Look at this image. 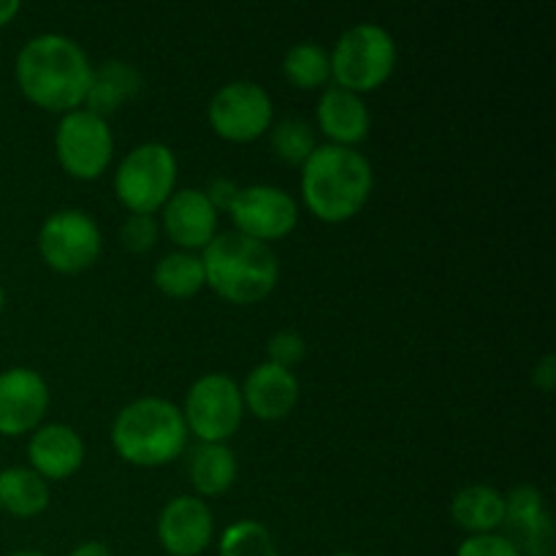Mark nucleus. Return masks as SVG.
<instances>
[{
	"instance_id": "nucleus-1",
	"label": "nucleus",
	"mask_w": 556,
	"mask_h": 556,
	"mask_svg": "<svg viewBox=\"0 0 556 556\" xmlns=\"http://www.w3.org/2000/svg\"><path fill=\"white\" fill-rule=\"evenodd\" d=\"M14 76L27 101L47 112L68 114L85 103L92 65L74 38L41 33L20 49Z\"/></svg>"
},
{
	"instance_id": "nucleus-2",
	"label": "nucleus",
	"mask_w": 556,
	"mask_h": 556,
	"mask_svg": "<svg viewBox=\"0 0 556 556\" xmlns=\"http://www.w3.org/2000/svg\"><path fill=\"white\" fill-rule=\"evenodd\" d=\"M372 188V163L353 147L324 144L302 166L304 204L324 223L356 217L367 206Z\"/></svg>"
},
{
	"instance_id": "nucleus-3",
	"label": "nucleus",
	"mask_w": 556,
	"mask_h": 556,
	"mask_svg": "<svg viewBox=\"0 0 556 556\" xmlns=\"http://www.w3.org/2000/svg\"><path fill=\"white\" fill-rule=\"evenodd\" d=\"M204 280L228 304H258L275 291L280 264L269 244L237 231L217 233L201 255Z\"/></svg>"
},
{
	"instance_id": "nucleus-4",
	"label": "nucleus",
	"mask_w": 556,
	"mask_h": 556,
	"mask_svg": "<svg viewBox=\"0 0 556 556\" xmlns=\"http://www.w3.org/2000/svg\"><path fill=\"white\" fill-rule=\"evenodd\" d=\"M112 445L134 467H163L179 459L188 445L182 410L161 396H141L117 413Z\"/></svg>"
},
{
	"instance_id": "nucleus-5",
	"label": "nucleus",
	"mask_w": 556,
	"mask_h": 556,
	"mask_svg": "<svg viewBox=\"0 0 556 556\" xmlns=\"http://www.w3.org/2000/svg\"><path fill=\"white\" fill-rule=\"evenodd\" d=\"M334 87L356 96L372 92L389 81L396 65V43L389 30L375 22H362L340 36L329 52Z\"/></svg>"
},
{
	"instance_id": "nucleus-6",
	"label": "nucleus",
	"mask_w": 556,
	"mask_h": 556,
	"mask_svg": "<svg viewBox=\"0 0 556 556\" xmlns=\"http://www.w3.org/2000/svg\"><path fill=\"white\" fill-rule=\"evenodd\" d=\"M177 185V157L161 141L134 147L114 172V193L130 215H155Z\"/></svg>"
},
{
	"instance_id": "nucleus-7",
	"label": "nucleus",
	"mask_w": 556,
	"mask_h": 556,
	"mask_svg": "<svg viewBox=\"0 0 556 556\" xmlns=\"http://www.w3.org/2000/svg\"><path fill=\"white\" fill-rule=\"evenodd\" d=\"M242 416V391L233 378L223 372L199 378L185 396V427L201 443H226L231 434H237Z\"/></svg>"
},
{
	"instance_id": "nucleus-8",
	"label": "nucleus",
	"mask_w": 556,
	"mask_h": 556,
	"mask_svg": "<svg viewBox=\"0 0 556 556\" xmlns=\"http://www.w3.org/2000/svg\"><path fill=\"white\" fill-rule=\"evenodd\" d=\"M101 228L87 212L60 210L38 231V253L58 275H79L101 255Z\"/></svg>"
},
{
	"instance_id": "nucleus-9",
	"label": "nucleus",
	"mask_w": 556,
	"mask_h": 556,
	"mask_svg": "<svg viewBox=\"0 0 556 556\" xmlns=\"http://www.w3.org/2000/svg\"><path fill=\"white\" fill-rule=\"evenodd\" d=\"M54 152H58V161L65 174L81 179V182H90V179L101 177L112 163V128L98 114L76 109L60 119L58 134H54Z\"/></svg>"
},
{
	"instance_id": "nucleus-10",
	"label": "nucleus",
	"mask_w": 556,
	"mask_h": 556,
	"mask_svg": "<svg viewBox=\"0 0 556 556\" xmlns=\"http://www.w3.org/2000/svg\"><path fill=\"white\" fill-rule=\"evenodd\" d=\"M210 125L220 139L233 144H248L269 134L275 106L269 92L255 81H231L223 85L210 101Z\"/></svg>"
},
{
	"instance_id": "nucleus-11",
	"label": "nucleus",
	"mask_w": 556,
	"mask_h": 556,
	"mask_svg": "<svg viewBox=\"0 0 556 556\" xmlns=\"http://www.w3.org/2000/svg\"><path fill=\"white\" fill-rule=\"evenodd\" d=\"M228 212H231L237 233L264 244L286 239L299 223V206L293 195L282 188H275V185L239 188Z\"/></svg>"
},
{
	"instance_id": "nucleus-12",
	"label": "nucleus",
	"mask_w": 556,
	"mask_h": 556,
	"mask_svg": "<svg viewBox=\"0 0 556 556\" xmlns=\"http://www.w3.org/2000/svg\"><path fill=\"white\" fill-rule=\"evenodd\" d=\"M49 410V386L36 369L11 367L0 372V434L20 438L36 432Z\"/></svg>"
},
{
	"instance_id": "nucleus-13",
	"label": "nucleus",
	"mask_w": 556,
	"mask_h": 556,
	"mask_svg": "<svg viewBox=\"0 0 556 556\" xmlns=\"http://www.w3.org/2000/svg\"><path fill=\"white\" fill-rule=\"evenodd\" d=\"M510 543L521 556H554V525L541 489L521 483L505 494V519Z\"/></svg>"
},
{
	"instance_id": "nucleus-14",
	"label": "nucleus",
	"mask_w": 556,
	"mask_h": 556,
	"mask_svg": "<svg viewBox=\"0 0 556 556\" xmlns=\"http://www.w3.org/2000/svg\"><path fill=\"white\" fill-rule=\"evenodd\" d=\"M215 532V516L201 497H174L157 516V541L172 556H199Z\"/></svg>"
},
{
	"instance_id": "nucleus-15",
	"label": "nucleus",
	"mask_w": 556,
	"mask_h": 556,
	"mask_svg": "<svg viewBox=\"0 0 556 556\" xmlns=\"http://www.w3.org/2000/svg\"><path fill=\"white\" fill-rule=\"evenodd\" d=\"M163 231L185 253L206 248L217 237V212L204 190L185 188L163 204Z\"/></svg>"
},
{
	"instance_id": "nucleus-16",
	"label": "nucleus",
	"mask_w": 556,
	"mask_h": 556,
	"mask_svg": "<svg viewBox=\"0 0 556 556\" xmlns=\"http://www.w3.org/2000/svg\"><path fill=\"white\" fill-rule=\"evenodd\" d=\"M27 459H30V470L38 472L43 481L47 478L65 481L85 465V443L68 424H47L30 434Z\"/></svg>"
},
{
	"instance_id": "nucleus-17",
	"label": "nucleus",
	"mask_w": 556,
	"mask_h": 556,
	"mask_svg": "<svg viewBox=\"0 0 556 556\" xmlns=\"http://www.w3.org/2000/svg\"><path fill=\"white\" fill-rule=\"evenodd\" d=\"M242 402L261 421H282L299 402V380L293 369L264 362L244 378Z\"/></svg>"
},
{
	"instance_id": "nucleus-18",
	"label": "nucleus",
	"mask_w": 556,
	"mask_h": 556,
	"mask_svg": "<svg viewBox=\"0 0 556 556\" xmlns=\"http://www.w3.org/2000/svg\"><path fill=\"white\" fill-rule=\"evenodd\" d=\"M318 128L331 144L353 147L364 141L372 128V117L362 96L342 87H326L318 101Z\"/></svg>"
},
{
	"instance_id": "nucleus-19",
	"label": "nucleus",
	"mask_w": 556,
	"mask_h": 556,
	"mask_svg": "<svg viewBox=\"0 0 556 556\" xmlns=\"http://www.w3.org/2000/svg\"><path fill=\"white\" fill-rule=\"evenodd\" d=\"M141 74L136 65L123 60H106L101 68H92L90 90H87L85 109L106 119V114L117 112L123 103L139 96Z\"/></svg>"
},
{
	"instance_id": "nucleus-20",
	"label": "nucleus",
	"mask_w": 556,
	"mask_h": 556,
	"mask_svg": "<svg viewBox=\"0 0 556 556\" xmlns=\"http://www.w3.org/2000/svg\"><path fill=\"white\" fill-rule=\"evenodd\" d=\"M451 519L470 535H489L500 530L505 519V494L486 483H472L459 489L451 500Z\"/></svg>"
},
{
	"instance_id": "nucleus-21",
	"label": "nucleus",
	"mask_w": 556,
	"mask_h": 556,
	"mask_svg": "<svg viewBox=\"0 0 556 556\" xmlns=\"http://www.w3.org/2000/svg\"><path fill=\"white\" fill-rule=\"evenodd\" d=\"M188 472L199 497H217L237 481V456L226 443H199L190 451Z\"/></svg>"
},
{
	"instance_id": "nucleus-22",
	"label": "nucleus",
	"mask_w": 556,
	"mask_h": 556,
	"mask_svg": "<svg viewBox=\"0 0 556 556\" xmlns=\"http://www.w3.org/2000/svg\"><path fill=\"white\" fill-rule=\"evenodd\" d=\"M49 505V486L30 467L0 470V510L16 519H33Z\"/></svg>"
},
{
	"instance_id": "nucleus-23",
	"label": "nucleus",
	"mask_w": 556,
	"mask_h": 556,
	"mask_svg": "<svg viewBox=\"0 0 556 556\" xmlns=\"http://www.w3.org/2000/svg\"><path fill=\"white\" fill-rule=\"evenodd\" d=\"M152 280H155L157 291L168 299L195 296V293L206 286L201 255L185 253V250L163 255V258L155 264Z\"/></svg>"
},
{
	"instance_id": "nucleus-24",
	"label": "nucleus",
	"mask_w": 556,
	"mask_h": 556,
	"mask_svg": "<svg viewBox=\"0 0 556 556\" xmlns=\"http://www.w3.org/2000/svg\"><path fill=\"white\" fill-rule=\"evenodd\" d=\"M282 74L299 90H318L331 81L329 52L320 43L302 41L291 47L282 60Z\"/></svg>"
},
{
	"instance_id": "nucleus-25",
	"label": "nucleus",
	"mask_w": 556,
	"mask_h": 556,
	"mask_svg": "<svg viewBox=\"0 0 556 556\" xmlns=\"http://www.w3.org/2000/svg\"><path fill=\"white\" fill-rule=\"evenodd\" d=\"M269 141L275 155L288 166H304L307 157L318 150L313 125L302 117L280 119L275 128H269Z\"/></svg>"
},
{
	"instance_id": "nucleus-26",
	"label": "nucleus",
	"mask_w": 556,
	"mask_h": 556,
	"mask_svg": "<svg viewBox=\"0 0 556 556\" xmlns=\"http://www.w3.org/2000/svg\"><path fill=\"white\" fill-rule=\"evenodd\" d=\"M220 556H277L275 538L261 521L242 519L223 532Z\"/></svg>"
},
{
	"instance_id": "nucleus-27",
	"label": "nucleus",
	"mask_w": 556,
	"mask_h": 556,
	"mask_svg": "<svg viewBox=\"0 0 556 556\" xmlns=\"http://www.w3.org/2000/svg\"><path fill=\"white\" fill-rule=\"evenodd\" d=\"M161 237V223L155 215H130L119 228V242L130 250V253H150Z\"/></svg>"
},
{
	"instance_id": "nucleus-28",
	"label": "nucleus",
	"mask_w": 556,
	"mask_h": 556,
	"mask_svg": "<svg viewBox=\"0 0 556 556\" xmlns=\"http://www.w3.org/2000/svg\"><path fill=\"white\" fill-rule=\"evenodd\" d=\"M304 353H307V342H304V337L296 334V331H277V334H271L269 340H266V356H269V362L277 364V367H296L304 358Z\"/></svg>"
},
{
	"instance_id": "nucleus-29",
	"label": "nucleus",
	"mask_w": 556,
	"mask_h": 556,
	"mask_svg": "<svg viewBox=\"0 0 556 556\" xmlns=\"http://www.w3.org/2000/svg\"><path fill=\"white\" fill-rule=\"evenodd\" d=\"M456 556H521L519 548L505 535L489 532V535H470L459 546Z\"/></svg>"
},
{
	"instance_id": "nucleus-30",
	"label": "nucleus",
	"mask_w": 556,
	"mask_h": 556,
	"mask_svg": "<svg viewBox=\"0 0 556 556\" xmlns=\"http://www.w3.org/2000/svg\"><path fill=\"white\" fill-rule=\"evenodd\" d=\"M204 193H206V199H210V204L215 206V212H228L231 210L233 199H237L239 185L228 177H217V179H212L210 188H206Z\"/></svg>"
},
{
	"instance_id": "nucleus-31",
	"label": "nucleus",
	"mask_w": 556,
	"mask_h": 556,
	"mask_svg": "<svg viewBox=\"0 0 556 556\" xmlns=\"http://www.w3.org/2000/svg\"><path fill=\"white\" fill-rule=\"evenodd\" d=\"M532 383H535V389L543 391V394H552V391H554V383H556V358L552 356V353L541 358V364H538L535 372H532Z\"/></svg>"
},
{
	"instance_id": "nucleus-32",
	"label": "nucleus",
	"mask_w": 556,
	"mask_h": 556,
	"mask_svg": "<svg viewBox=\"0 0 556 556\" xmlns=\"http://www.w3.org/2000/svg\"><path fill=\"white\" fill-rule=\"evenodd\" d=\"M68 556H114V554L109 552V546H106V543L87 541V543H81V546H76L74 552H71Z\"/></svg>"
},
{
	"instance_id": "nucleus-33",
	"label": "nucleus",
	"mask_w": 556,
	"mask_h": 556,
	"mask_svg": "<svg viewBox=\"0 0 556 556\" xmlns=\"http://www.w3.org/2000/svg\"><path fill=\"white\" fill-rule=\"evenodd\" d=\"M22 5L16 0H0V27L9 25L16 14H20Z\"/></svg>"
},
{
	"instance_id": "nucleus-34",
	"label": "nucleus",
	"mask_w": 556,
	"mask_h": 556,
	"mask_svg": "<svg viewBox=\"0 0 556 556\" xmlns=\"http://www.w3.org/2000/svg\"><path fill=\"white\" fill-rule=\"evenodd\" d=\"M11 556H47V554H41V552H16V554H11Z\"/></svg>"
},
{
	"instance_id": "nucleus-35",
	"label": "nucleus",
	"mask_w": 556,
	"mask_h": 556,
	"mask_svg": "<svg viewBox=\"0 0 556 556\" xmlns=\"http://www.w3.org/2000/svg\"><path fill=\"white\" fill-rule=\"evenodd\" d=\"M3 304H5V291L3 286H0V313H3Z\"/></svg>"
},
{
	"instance_id": "nucleus-36",
	"label": "nucleus",
	"mask_w": 556,
	"mask_h": 556,
	"mask_svg": "<svg viewBox=\"0 0 556 556\" xmlns=\"http://www.w3.org/2000/svg\"><path fill=\"white\" fill-rule=\"evenodd\" d=\"M331 556H356V554H351V552H340V554H331Z\"/></svg>"
}]
</instances>
